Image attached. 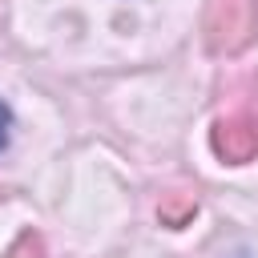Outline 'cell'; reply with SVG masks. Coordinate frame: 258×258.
Instances as JSON below:
<instances>
[{
    "instance_id": "7a4b0ae2",
    "label": "cell",
    "mask_w": 258,
    "mask_h": 258,
    "mask_svg": "<svg viewBox=\"0 0 258 258\" xmlns=\"http://www.w3.org/2000/svg\"><path fill=\"white\" fill-rule=\"evenodd\" d=\"M214 153L226 157V161H234V165L250 161V157L258 153V117L246 113V109L222 117V121L214 125Z\"/></svg>"
},
{
    "instance_id": "3957f363",
    "label": "cell",
    "mask_w": 258,
    "mask_h": 258,
    "mask_svg": "<svg viewBox=\"0 0 258 258\" xmlns=\"http://www.w3.org/2000/svg\"><path fill=\"white\" fill-rule=\"evenodd\" d=\"M4 258H44V242H40V234L24 230V234L8 246V254H4Z\"/></svg>"
},
{
    "instance_id": "6da1fadb",
    "label": "cell",
    "mask_w": 258,
    "mask_h": 258,
    "mask_svg": "<svg viewBox=\"0 0 258 258\" xmlns=\"http://www.w3.org/2000/svg\"><path fill=\"white\" fill-rule=\"evenodd\" d=\"M206 48L218 56H238L258 40V0H210L206 4Z\"/></svg>"
},
{
    "instance_id": "277c9868",
    "label": "cell",
    "mask_w": 258,
    "mask_h": 258,
    "mask_svg": "<svg viewBox=\"0 0 258 258\" xmlns=\"http://www.w3.org/2000/svg\"><path fill=\"white\" fill-rule=\"evenodd\" d=\"M8 129H12V109L0 101V149L8 145Z\"/></svg>"
}]
</instances>
